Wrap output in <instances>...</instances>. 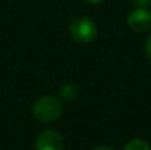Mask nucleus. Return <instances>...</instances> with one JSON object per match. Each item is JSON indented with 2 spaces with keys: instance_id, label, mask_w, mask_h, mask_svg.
I'll use <instances>...</instances> for the list:
<instances>
[{
  "instance_id": "obj_7",
  "label": "nucleus",
  "mask_w": 151,
  "mask_h": 150,
  "mask_svg": "<svg viewBox=\"0 0 151 150\" xmlns=\"http://www.w3.org/2000/svg\"><path fill=\"white\" fill-rule=\"evenodd\" d=\"M137 8H149L151 5V0H134Z\"/></svg>"
},
{
  "instance_id": "obj_2",
  "label": "nucleus",
  "mask_w": 151,
  "mask_h": 150,
  "mask_svg": "<svg viewBox=\"0 0 151 150\" xmlns=\"http://www.w3.org/2000/svg\"><path fill=\"white\" fill-rule=\"evenodd\" d=\"M72 37L80 44H89L97 37L98 28L96 23L89 17H76L69 25Z\"/></svg>"
},
{
  "instance_id": "obj_5",
  "label": "nucleus",
  "mask_w": 151,
  "mask_h": 150,
  "mask_svg": "<svg viewBox=\"0 0 151 150\" xmlns=\"http://www.w3.org/2000/svg\"><path fill=\"white\" fill-rule=\"evenodd\" d=\"M77 93H78V89L73 84L64 85L60 90V96L66 101H70V100H73V98H76L77 97Z\"/></svg>"
},
{
  "instance_id": "obj_1",
  "label": "nucleus",
  "mask_w": 151,
  "mask_h": 150,
  "mask_svg": "<svg viewBox=\"0 0 151 150\" xmlns=\"http://www.w3.org/2000/svg\"><path fill=\"white\" fill-rule=\"evenodd\" d=\"M32 113L37 121L49 124L60 118L63 114V104L53 96H44L35 102Z\"/></svg>"
},
{
  "instance_id": "obj_4",
  "label": "nucleus",
  "mask_w": 151,
  "mask_h": 150,
  "mask_svg": "<svg viewBox=\"0 0 151 150\" xmlns=\"http://www.w3.org/2000/svg\"><path fill=\"white\" fill-rule=\"evenodd\" d=\"M36 150H63L64 140L56 130H44L40 133L35 142Z\"/></svg>"
},
{
  "instance_id": "obj_10",
  "label": "nucleus",
  "mask_w": 151,
  "mask_h": 150,
  "mask_svg": "<svg viewBox=\"0 0 151 150\" xmlns=\"http://www.w3.org/2000/svg\"><path fill=\"white\" fill-rule=\"evenodd\" d=\"M89 4H93V5H97V4H101L104 0H86Z\"/></svg>"
},
{
  "instance_id": "obj_8",
  "label": "nucleus",
  "mask_w": 151,
  "mask_h": 150,
  "mask_svg": "<svg viewBox=\"0 0 151 150\" xmlns=\"http://www.w3.org/2000/svg\"><path fill=\"white\" fill-rule=\"evenodd\" d=\"M146 57L151 63V35L149 39H147V43H146Z\"/></svg>"
},
{
  "instance_id": "obj_6",
  "label": "nucleus",
  "mask_w": 151,
  "mask_h": 150,
  "mask_svg": "<svg viewBox=\"0 0 151 150\" xmlns=\"http://www.w3.org/2000/svg\"><path fill=\"white\" fill-rule=\"evenodd\" d=\"M123 150H151V146L143 140H133L123 148Z\"/></svg>"
},
{
  "instance_id": "obj_3",
  "label": "nucleus",
  "mask_w": 151,
  "mask_h": 150,
  "mask_svg": "<svg viewBox=\"0 0 151 150\" xmlns=\"http://www.w3.org/2000/svg\"><path fill=\"white\" fill-rule=\"evenodd\" d=\"M127 25L137 33L151 31V11L149 8H137L127 16Z\"/></svg>"
},
{
  "instance_id": "obj_9",
  "label": "nucleus",
  "mask_w": 151,
  "mask_h": 150,
  "mask_svg": "<svg viewBox=\"0 0 151 150\" xmlns=\"http://www.w3.org/2000/svg\"><path fill=\"white\" fill-rule=\"evenodd\" d=\"M93 150H113L110 146H106V145H101V146H97V148H94Z\"/></svg>"
}]
</instances>
